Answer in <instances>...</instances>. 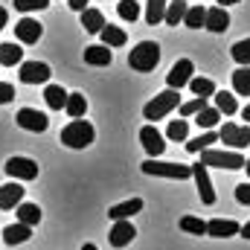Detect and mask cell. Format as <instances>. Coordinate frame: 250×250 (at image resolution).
<instances>
[{
	"label": "cell",
	"instance_id": "cell-1",
	"mask_svg": "<svg viewBox=\"0 0 250 250\" xmlns=\"http://www.w3.org/2000/svg\"><path fill=\"white\" fill-rule=\"evenodd\" d=\"M96 131L87 120H70V123L62 128V143L67 148H87L93 143Z\"/></svg>",
	"mask_w": 250,
	"mask_h": 250
},
{
	"label": "cell",
	"instance_id": "cell-2",
	"mask_svg": "<svg viewBox=\"0 0 250 250\" xmlns=\"http://www.w3.org/2000/svg\"><path fill=\"white\" fill-rule=\"evenodd\" d=\"M157 62H160V44H154V41H140V44L128 53V64H131V70H137V73L154 70Z\"/></svg>",
	"mask_w": 250,
	"mask_h": 250
},
{
	"label": "cell",
	"instance_id": "cell-3",
	"mask_svg": "<svg viewBox=\"0 0 250 250\" xmlns=\"http://www.w3.org/2000/svg\"><path fill=\"white\" fill-rule=\"evenodd\" d=\"M181 105V90H163V93H157L146 108H143V117L146 120H163L166 114H172L175 108Z\"/></svg>",
	"mask_w": 250,
	"mask_h": 250
},
{
	"label": "cell",
	"instance_id": "cell-4",
	"mask_svg": "<svg viewBox=\"0 0 250 250\" xmlns=\"http://www.w3.org/2000/svg\"><path fill=\"white\" fill-rule=\"evenodd\" d=\"M198 163H204L207 169L209 166H218V169H230V172H236V169H245V154L242 151H218V148H207V151H201V160Z\"/></svg>",
	"mask_w": 250,
	"mask_h": 250
},
{
	"label": "cell",
	"instance_id": "cell-5",
	"mask_svg": "<svg viewBox=\"0 0 250 250\" xmlns=\"http://www.w3.org/2000/svg\"><path fill=\"white\" fill-rule=\"evenodd\" d=\"M143 172L146 175H154V178H169V181H187V178H192V166L163 163V160H151V157L143 163Z\"/></svg>",
	"mask_w": 250,
	"mask_h": 250
},
{
	"label": "cell",
	"instance_id": "cell-6",
	"mask_svg": "<svg viewBox=\"0 0 250 250\" xmlns=\"http://www.w3.org/2000/svg\"><path fill=\"white\" fill-rule=\"evenodd\" d=\"M218 140H221L224 146H230L233 151H239V148H245V146L250 143V125L224 123L221 131H218Z\"/></svg>",
	"mask_w": 250,
	"mask_h": 250
},
{
	"label": "cell",
	"instance_id": "cell-7",
	"mask_svg": "<svg viewBox=\"0 0 250 250\" xmlns=\"http://www.w3.org/2000/svg\"><path fill=\"white\" fill-rule=\"evenodd\" d=\"M3 169H6V175L15 178V181H35V178H38V163L29 160V157H9Z\"/></svg>",
	"mask_w": 250,
	"mask_h": 250
},
{
	"label": "cell",
	"instance_id": "cell-8",
	"mask_svg": "<svg viewBox=\"0 0 250 250\" xmlns=\"http://www.w3.org/2000/svg\"><path fill=\"white\" fill-rule=\"evenodd\" d=\"M18 76H21L23 84H44V82H50L53 70L44 62H21V73Z\"/></svg>",
	"mask_w": 250,
	"mask_h": 250
},
{
	"label": "cell",
	"instance_id": "cell-9",
	"mask_svg": "<svg viewBox=\"0 0 250 250\" xmlns=\"http://www.w3.org/2000/svg\"><path fill=\"white\" fill-rule=\"evenodd\" d=\"M15 123L21 125L23 131H32V134H41V131H47V114H41V111H35V108H21L18 111V117H15Z\"/></svg>",
	"mask_w": 250,
	"mask_h": 250
},
{
	"label": "cell",
	"instance_id": "cell-10",
	"mask_svg": "<svg viewBox=\"0 0 250 250\" xmlns=\"http://www.w3.org/2000/svg\"><path fill=\"white\" fill-rule=\"evenodd\" d=\"M140 143H143V148L148 151V157H151V160H157V157L166 151L163 134H160L154 125H143V128H140Z\"/></svg>",
	"mask_w": 250,
	"mask_h": 250
},
{
	"label": "cell",
	"instance_id": "cell-11",
	"mask_svg": "<svg viewBox=\"0 0 250 250\" xmlns=\"http://www.w3.org/2000/svg\"><path fill=\"white\" fill-rule=\"evenodd\" d=\"M192 73H195V64L189 62V59H181V62H175V67L166 73V84L172 90H181V87H187L189 82H192Z\"/></svg>",
	"mask_w": 250,
	"mask_h": 250
},
{
	"label": "cell",
	"instance_id": "cell-12",
	"mask_svg": "<svg viewBox=\"0 0 250 250\" xmlns=\"http://www.w3.org/2000/svg\"><path fill=\"white\" fill-rule=\"evenodd\" d=\"M192 178H195V187H198L201 201H204L207 207H212V204H215V189H212V181H209L207 166H204V163H195V166H192Z\"/></svg>",
	"mask_w": 250,
	"mask_h": 250
},
{
	"label": "cell",
	"instance_id": "cell-13",
	"mask_svg": "<svg viewBox=\"0 0 250 250\" xmlns=\"http://www.w3.org/2000/svg\"><path fill=\"white\" fill-rule=\"evenodd\" d=\"M41 35H44V26H41L38 21H32V18H21V21L15 23V38H18L21 44H35Z\"/></svg>",
	"mask_w": 250,
	"mask_h": 250
},
{
	"label": "cell",
	"instance_id": "cell-14",
	"mask_svg": "<svg viewBox=\"0 0 250 250\" xmlns=\"http://www.w3.org/2000/svg\"><path fill=\"white\" fill-rule=\"evenodd\" d=\"M239 221H233V218H212V221H207V236H212V239H230V236H239Z\"/></svg>",
	"mask_w": 250,
	"mask_h": 250
},
{
	"label": "cell",
	"instance_id": "cell-15",
	"mask_svg": "<svg viewBox=\"0 0 250 250\" xmlns=\"http://www.w3.org/2000/svg\"><path fill=\"white\" fill-rule=\"evenodd\" d=\"M134 236H137V230H134L131 221H114V227H111V233H108V242H111L114 248H125V245L134 242Z\"/></svg>",
	"mask_w": 250,
	"mask_h": 250
},
{
	"label": "cell",
	"instance_id": "cell-16",
	"mask_svg": "<svg viewBox=\"0 0 250 250\" xmlns=\"http://www.w3.org/2000/svg\"><path fill=\"white\" fill-rule=\"evenodd\" d=\"M143 209V198H128L123 204H114L111 209H108V215L114 218V221H131V215H137Z\"/></svg>",
	"mask_w": 250,
	"mask_h": 250
},
{
	"label": "cell",
	"instance_id": "cell-17",
	"mask_svg": "<svg viewBox=\"0 0 250 250\" xmlns=\"http://www.w3.org/2000/svg\"><path fill=\"white\" fill-rule=\"evenodd\" d=\"M204 26H207L209 32H227V29H230V15H227V9H221V6L207 9V21H204Z\"/></svg>",
	"mask_w": 250,
	"mask_h": 250
},
{
	"label": "cell",
	"instance_id": "cell-18",
	"mask_svg": "<svg viewBox=\"0 0 250 250\" xmlns=\"http://www.w3.org/2000/svg\"><path fill=\"white\" fill-rule=\"evenodd\" d=\"M23 192H26V189L21 187L18 181H12V184L0 187V209H15V207L23 201Z\"/></svg>",
	"mask_w": 250,
	"mask_h": 250
},
{
	"label": "cell",
	"instance_id": "cell-19",
	"mask_svg": "<svg viewBox=\"0 0 250 250\" xmlns=\"http://www.w3.org/2000/svg\"><path fill=\"white\" fill-rule=\"evenodd\" d=\"M84 62L93 64V67H108L114 62V53L105 44H93V47H84Z\"/></svg>",
	"mask_w": 250,
	"mask_h": 250
},
{
	"label": "cell",
	"instance_id": "cell-20",
	"mask_svg": "<svg viewBox=\"0 0 250 250\" xmlns=\"http://www.w3.org/2000/svg\"><path fill=\"white\" fill-rule=\"evenodd\" d=\"M15 212H18V224H26V227L41 224V209H38V204H26V201H21V204L15 207Z\"/></svg>",
	"mask_w": 250,
	"mask_h": 250
},
{
	"label": "cell",
	"instance_id": "cell-21",
	"mask_svg": "<svg viewBox=\"0 0 250 250\" xmlns=\"http://www.w3.org/2000/svg\"><path fill=\"white\" fill-rule=\"evenodd\" d=\"M32 239V227H26V224H9L6 230H3V242L6 245H23V242H29Z\"/></svg>",
	"mask_w": 250,
	"mask_h": 250
},
{
	"label": "cell",
	"instance_id": "cell-22",
	"mask_svg": "<svg viewBox=\"0 0 250 250\" xmlns=\"http://www.w3.org/2000/svg\"><path fill=\"white\" fill-rule=\"evenodd\" d=\"M82 26H84V32L99 35V32L105 29V15H102L99 9H84V12H82Z\"/></svg>",
	"mask_w": 250,
	"mask_h": 250
},
{
	"label": "cell",
	"instance_id": "cell-23",
	"mask_svg": "<svg viewBox=\"0 0 250 250\" xmlns=\"http://www.w3.org/2000/svg\"><path fill=\"white\" fill-rule=\"evenodd\" d=\"M212 99H215V105H212V108H215L218 114H224V117H233V114L239 111L236 96H233V93H227V90H215V93H212Z\"/></svg>",
	"mask_w": 250,
	"mask_h": 250
},
{
	"label": "cell",
	"instance_id": "cell-24",
	"mask_svg": "<svg viewBox=\"0 0 250 250\" xmlns=\"http://www.w3.org/2000/svg\"><path fill=\"white\" fill-rule=\"evenodd\" d=\"M64 111L70 114V120H82V117L87 114V99H84V93H67Z\"/></svg>",
	"mask_w": 250,
	"mask_h": 250
},
{
	"label": "cell",
	"instance_id": "cell-25",
	"mask_svg": "<svg viewBox=\"0 0 250 250\" xmlns=\"http://www.w3.org/2000/svg\"><path fill=\"white\" fill-rule=\"evenodd\" d=\"M187 3L184 0H172L169 6H166V15H163V23L166 26H178V23H184V15H187Z\"/></svg>",
	"mask_w": 250,
	"mask_h": 250
},
{
	"label": "cell",
	"instance_id": "cell-26",
	"mask_svg": "<svg viewBox=\"0 0 250 250\" xmlns=\"http://www.w3.org/2000/svg\"><path fill=\"white\" fill-rule=\"evenodd\" d=\"M99 35H102V44H105V47H123L125 41H128L125 29L114 26V23H105V29H102Z\"/></svg>",
	"mask_w": 250,
	"mask_h": 250
},
{
	"label": "cell",
	"instance_id": "cell-27",
	"mask_svg": "<svg viewBox=\"0 0 250 250\" xmlns=\"http://www.w3.org/2000/svg\"><path fill=\"white\" fill-rule=\"evenodd\" d=\"M44 99H47V105H50L53 111H62L64 105H67V90H64L62 84H47Z\"/></svg>",
	"mask_w": 250,
	"mask_h": 250
},
{
	"label": "cell",
	"instance_id": "cell-28",
	"mask_svg": "<svg viewBox=\"0 0 250 250\" xmlns=\"http://www.w3.org/2000/svg\"><path fill=\"white\" fill-rule=\"evenodd\" d=\"M23 62V50L18 44H0V64L3 67H15Z\"/></svg>",
	"mask_w": 250,
	"mask_h": 250
},
{
	"label": "cell",
	"instance_id": "cell-29",
	"mask_svg": "<svg viewBox=\"0 0 250 250\" xmlns=\"http://www.w3.org/2000/svg\"><path fill=\"white\" fill-rule=\"evenodd\" d=\"M212 143H218V134H215V131H207V134H201V137L189 140V143H187V151H192V154H201V151L212 148Z\"/></svg>",
	"mask_w": 250,
	"mask_h": 250
},
{
	"label": "cell",
	"instance_id": "cell-30",
	"mask_svg": "<svg viewBox=\"0 0 250 250\" xmlns=\"http://www.w3.org/2000/svg\"><path fill=\"white\" fill-rule=\"evenodd\" d=\"M233 90L239 96H250V67H239L233 73Z\"/></svg>",
	"mask_w": 250,
	"mask_h": 250
},
{
	"label": "cell",
	"instance_id": "cell-31",
	"mask_svg": "<svg viewBox=\"0 0 250 250\" xmlns=\"http://www.w3.org/2000/svg\"><path fill=\"white\" fill-rule=\"evenodd\" d=\"M189 87H192L195 96H204V99H209V96L215 93V82H212V79H201V76H192Z\"/></svg>",
	"mask_w": 250,
	"mask_h": 250
},
{
	"label": "cell",
	"instance_id": "cell-32",
	"mask_svg": "<svg viewBox=\"0 0 250 250\" xmlns=\"http://www.w3.org/2000/svg\"><path fill=\"white\" fill-rule=\"evenodd\" d=\"M204 21H207V9L204 6H189L187 15H184V26H189V29H201Z\"/></svg>",
	"mask_w": 250,
	"mask_h": 250
},
{
	"label": "cell",
	"instance_id": "cell-33",
	"mask_svg": "<svg viewBox=\"0 0 250 250\" xmlns=\"http://www.w3.org/2000/svg\"><path fill=\"white\" fill-rule=\"evenodd\" d=\"M166 6H169V0H148V9H146V21H148L151 26H157V23L163 21V15H166Z\"/></svg>",
	"mask_w": 250,
	"mask_h": 250
},
{
	"label": "cell",
	"instance_id": "cell-34",
	"mask_svg": "<svg viewBox=\"0 0 250 250\" xmlns=\"http://www.w3.org/2000/svg\"><path fill=\"white\" fill-rule=\"evenodd\" d=\"M181 230L192 233V236H207V221L204 218H195V215H184L181 218Z\"/></svg>",
	"mask_w": 250,
	"mask_h": 250
},
{
	"label": "cell",
	"instance_id": "cell-35",
	"mask_svg": "<svg viewBox=\"0 0 250 250\" xmlns=\"http://www.w3.org/2000/svg\"><path fill=\"white\" fill-rule=\"evenodd\" d=\"M230 53H233V62L239 64V67H250V38H245V41H236Z\"/></svg>",
	"mask_w": 250,
	"mask_h": 250
},
{
	"label": "cell",
	"instance_id": "cell-36",
	"mask_svg": "<svg viewBox=\"0 0 250 250\" xmlns=\"http://www.w3.org/2000/svg\"><path fill=\"white\" fill-rule=\"evenodd\" d=\"M218 120H221V114H218L215 108H209V105H207L204 111H198V114H195V123L201 125V128H207V131H209V128H215Z\"/></svg>",
	"mask_w": 250,
	"mask_h": 250
},
{
	"label": "cell",
	"instance_id": "cell-37",
	"mask_svg": "<svg viewBox=\"0 0 250 250\" xmlns=\"http://www.w3.org/2000/svg\"><path fill=\"white\" fill-rule=\"evenodd\" d=\"M187 134H189V123L187 120H172V123H169V131H166L169 140H175V143H187Z\"/></svg>",
	"mask_w": 250,
	"mask_h": 250
},
{
	"label": "cell",
	"instance_id": "cell-38",
	"mask_svg": "<svg viewBox=\"0 0 250 250\" xmlns=\"http://www.w3.org/2000/svg\"><path fill=\"white\" fill-rule=\"evenodd\" d=\"M117 12H120V18H123V21L134 23V21L140 18V3H137V0H120Z\"/></svg>",
	"mask_w": 250,
	"mask_h": 250
},
{
	"label": "cell",
	"instance_id": "cell-39",
	"mask_svg": "<svg viewBox=\"0 0 250 250\" xmlns=\"http://www.w3.org/2000/svg\"><path fill=\"white\" fill-rule=\"evenodd\" d=\"M207 102H209V99L195 96V99H189V102H184V105H181V114H184V117H195L198 111H204V108H207Z\"/></svg>",
	"mask_w": 250,
	"mask_h": 250
},
{
	"label": "cell",
	"instance_id": "cell-40",
	"mask_svg": "<svg viewBox=\"0 0 250 250\" xmlns=\"http://www.w3.org/2000/svg\"><path fill=\"white\" fill-rule=\"evenodd\" d=\"M50 0H15V9L18 12H38V9H47Z\"/></svg>",
	"mask_w": 250,
	"mask_h": 250
},
{
	"label": "cell",
	"instance_id": "cell-41",
	"mask_svg": "<svg viewBox=\"0 0 250 250\" xmlns=\"http://www.w3.org/2000/svg\"><path fill=\"white\" fill-rule=\"evenodd\" d=\"M15 99V87L9 82H0V105H9Z\"/></svg>",
	"mask_w": 250,
	"mask_h": 250
},
{
	"label": "cell",
	"instance_id": "cell-42",
	"mask_svg": "<svg viewBox=\"0 0 250 250\" xmlns=\"http://www.w3.org/2000/svg\"><path fill=\"white\" fill-rule=\"evenodd\" d=\"M236 201L245 204V207H250V184H239V187H236Z\"/></svg>",
	"mask_w": 250,
	"mask_h": 250
},
{
	"label": "cell",
	"instance_id": "cell-43",
	"mask_svg": "<svg viewBox=\"0 0 250 250\" xmlns=\"http://www.w3.org/2000/svg\"><path fill=\"white\" fill-rule=\"evenodd\" d=\"M70 9L73 12H84L87 9V0H70Z\"/></svg>",
	"mask_w": 250,
	"mask_h": 250
},
{
	"label": "cell",
	"instance_id": "cell-44",
	"mask_svg": "<svg viewBox=\"0 0 250 250\" xmlns=\"http://www.w3.org/2000/svg\"><path fill=\"white\" fill-rule=\"evenodd\" d=\"M6 21H9V12H6V9H3V6H0V29H3V26H6Z\"/></svg>",
	"mask_w": 250,
	"mask_h": 250
},
{
	"label": "cell",
	"instance_id": "cell-45",
	"mask_svg": "<svg viewBox=\"0 0 250 250\" xmlns=\"http://www.w3.org/2000/svg\"><path fill=\"white\" fill-rule=\"evenodd\" d=\"M215 3H218V6H221V9H227V6H230V3H242V0H215Z\"/></svg>",
	"mask_w": 250,
	"mask_h": 250
},
{
	"label": "cell",
	"instance_id": "cell-46",
	"mask_svg": "<svg viewBox=\"0 0 250 250\" xmlns=\"http://www.w3.org/2000/svg\"><path fill=\"white\" fill-rule=\"evenodd\" d=\"M239 233H242L245 239H250V221H248V224H245V227H242V230H239Z\"/></svg>",
	"mask_w": 250,
	"mask_h": 250
},
{
	"label": "cell",
	"instance_id": "cell-47",
	"mask_svg": "<svg viewBox=\"0 0 250 250\" xmlns=\"http://www.w3.org/2000/svg\"><path fill=\"white\" fill-rule=\"evenodd\" d=\"M242 120H248V125H250V105H245V111H242Z\"/></svg>",
	"mask_w": 250,
	"mask_h": 250
},
{
	"label": "cell",
	"instance_id": "cell-48",
	"mask_svg": "<svg viewBox=\"0 0 250 250\" xmlns=\"http://www.w3.org/2000/svg\"><path fill=\"white\" fill-rule=\"evenodd\" d=\"M82 250H99L96 245H82Z\"/></svg>",
	"mask_w": 250,
	"mask_h": 250
},
{
	"label": "cell",
	"instance_id": "cell-49",
	"mask_svg": "<svg viewBox=\"0 0 250 250\" xmlns=\"http://www.w3.org/2000/svg\"><path fill=\"white\" fill-rule=\"evenodd\" d=\"M245 169H248V178H250V160H248V163H245Z\"/></svg>",
	"mask_w": 250,
	"mask_h": 250
}]
</instances>
